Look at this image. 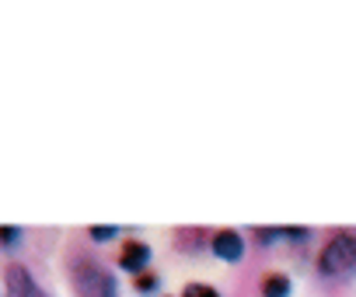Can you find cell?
<instances>
[{"label":"cell","instance_id":"obj_3","mask_svg":"<svg viewBox=\"0 0 356 297\" xmlns=\"http://www.w3.org/2000/svg\"><path fill=\"white\" fill-rule=\"evenodd\" d=\"M8 297H46L42 287L32 280V273L18 262L8 266Z\"/></svg>","mask_w":356,"mask_h":297},{"label":"cell","instance_id":"obj_4","mask_svg":"<svg viewBox=\"0 0 356 297\" xmlns=\"http://www.w3.org/2000/svg\"><path fill=\"white\" fill-rule=\"evenodd\" d=\"M210 248H213L220 259L234 262V259H241V255H245V238H241L234 227H220V231H213V241H210Z\"/></svg>","mask_w":356,"mask_h":297},{"label":"cell","instance_id":"obj_10","mask_svg":"<svg viewBox=\"0 0 356 297\" xmlns=\"http://www.w3.org/2000/svg\"><path fill=\"white\" fill-rule=\"evenodd\" d=\"M283 234V227H255V238L266 245V241H273V238H280Z\"/></svg>","mask_w":356,"mask_h":297},{"label":"cell","instance_id":"obj_6","mask_svg":"<svg viewBox=\"0 0 356 297\" xmlns=\"http://www.w3.org/2000/svg\"><path fill=\"white\" fill-rule=\"evenodd\" d=\"M262 297H290V276L286 273H266L262 276Z\"/></svg>","mask_w":356,"mask_h":297},{"label":"cell","instance_id":"obj_8","mask_svg":"<svg viewBox=\"0 0 356 297\" xmlns=\"http://www.w3.org/2000/svg\"><path fill=\"white\" fill-rule=\"evenodd\" d=\"M182 297H220V290H213L210 283H189Z\"/></svg>","mask_w":356,"mask_h":297},{"label":"cell","instance_id":"obj_1","mask_svg":"<svg viewBox=\"0 0 356 297\" xmlns=\"http://www.w3.org/2000/svg\"><path fill=\"white\" fill-rule=\"evenodd\" d=\"M318 269L325 276H339V273L356 269V234L353 231H335L328 238V245L321 248V255H318Z\"/></svg>","mask_w":356,"mask_h":297},{"label":"cell","instance_id":"obj_2","mask_svg":"<svg viewBox=\"0 0 356 297\" xmlns=\"http://www.w3.org/2000/svg\"><path fill=\"white\" fill-rule=\"evenodd\" d=\"M74 290L77 297H119L115 276L98 262H74Z\"/></svg>","mask_w":356,"mask_h":297},{"label":"cell","instance_id":"obj_11","mask_svg":"<svg viewBox=\"0 0 356 297\" xmlns=\"http://www.w3.org/2000/svg\"><path fill=\"white\" fill-rule=\"evenodd\" d=\"M18 238H22V231H18V227H8V224L0 227V241H4V245H15Z\"/></svg>","mask_w":356,"mask_h":297},{"label":"cell","instance_id":"obj_9","mask_svg":"<svg viewBox=\"0 0 356 297\" xmlns=\"http://www.w3.org/2000/svg\"><path fill=\"white\" fill-rule=\"evenodd\" d=\"M115 234H119L115 224H102V227L95 224V227H91V238H95V241H108V238H115Z\"/></svg>","mask_w":356,"mask_h":297},{"label":"cell","instance_id":"obj_5","mask_svg":"<svg viewBox=\"0 0 356 297\" xmlns=\"http://www.w3.org/2000/svg\"><path fill=\"white\" fill-rule=\"evenodd\" d=\"M147 262H150V245L140 241V238H126V245L119 252V266L129 269V273H143Z\"/></svg>","mask_w":356,"mask_h":297},{"label":"cell","instance_id":"obj_7","mask_svg":"<svg viewBox=\"0 0 356 297\" xmlns=\"http://www.w3.org/2000/svg\"><path fill=\"white\" fill-rule=\"evenodd\" d=\"M157 287H161L157 273H136V290H140V294H150V290H157Z\"/></svg>","mask_w":356,"mask_h":297}]
</instances>
